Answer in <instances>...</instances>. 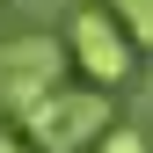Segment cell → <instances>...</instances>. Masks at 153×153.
Here are the masks:
<instances>
[{"mask_svg":"<svg viewBox=\"0 0 153 153\" xmlns=\"http://www.w3.org/2000/svg\"><path fill=\"white\" fill-rule=\"evenodd\" d=\"M15 124H22L15 139H22L29 153H88L109 124H117V109H109L102 88H88V80H59L51 95H36Z\"/></svg>","mask_w":153,"mask_h":153,"instance_id":"1","label":"cell"},{"mask_svg":"<svg viewBox=\"0 0 153 153\" xmlns=\"http://www.w3.org/2000/svg\"><path fill=\"white\" fill-rule=\"evenodd\" d=\"M102 15L131 36V51H146V44H153V0H109Z\"/></svg>","mask_w":153,"mask_h":153,"instance_id":"4","label":"cell"},{"mask_svg":"<svg viewBox=\"0 0 153 153\" xmlns=\"http://www.w3.org/2000/svg\"><path fill=\"white\" fill-rule=\"evenodd\" d=\"M59 51H66V66H80V80L88 88H117L131 66H139V51H131V36L109 22L102 7H73L66 15V36H59Z\"/></svg>","mask_w":153,"mask_h":153,"instance_id":"2","label":"cell"},{"mask_svg":"<svg viewBox=\"0 0 153 153\" xmlns=\"http://www.w3.org/2000/svg\"><path fill=\"white\" fill-rule=\"evenodd\" d=\"M0 153H29V146H22V139H15V131H0Z\"/></svg>","mask_w":153,"mask_h":153,"instance_id":"6","label":"cell"},{"mask_svg":"<svg viewBox=\"0 0 153 153\" xmlns=\"http://www.w3.org/2000/svg\"><path fill=\"white\" fill-rule=\"evenodd\" d=\"M95 153H146V139H139V124H109L95 139Z\"/></svg>","mask_w":153,"mask_h":153,"instance_id":"5","label":"cell"},{"mask_svg":"<svg viewBox=\"0 0 153 153\" xmlns=\"http://www.w3.org/2000/svg\"><path fill=\"white\" fill-rule=\"evenodd\" d=\"M66 80V51H59V36H7L0 44V109L7 117H22V109L36 102V95H51Z\"/></svg>","mask_w":153,"mask_h":153,"instance_id":"3","label":"cell"}]
</instances>
